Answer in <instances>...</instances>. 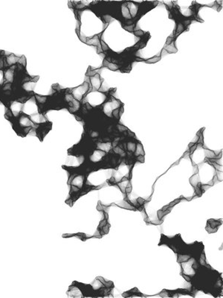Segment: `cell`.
Masks as SVG:
<instances>
[{"mask_svg": "<svg viewBox=\"0 0 223 298\" xmlns=\"http://www.w3.org/2000/svg\"><path fill=\"white\" fill-rule=\"evenodd\" d=\"M88 89V84L85 82L83 84V85H82L81 87H77V88L74 89L72 90V96L74 97V99H76L77 101H79L81 100L83 97V94L87 91Z\"/></svg>", "mask_w": 223, "mask_h": 298, "instance_id": "obj_1", "label": "cell"}, {"mask_svg": "<svg viewBox=\"0 0 223 298\" xmlns=\"http://www.w3.org/2000/svg\"><path fill=\"white\" fill-rule=\"evenodd\" d=\"M4 75L7 83H12L14 78V67L6 69Z\"/></svg>", "mask_w": 223, "mask_h": 298, "instance_id": "obj_2", "label": "cell"}, {"mask_svg": "<svg viewBox=\"0 0 223 298\" xmlns=\"http://www.w3.org/2000/svg\"><path fill=\"white\" fill-rule=\"evenodd\" d=\"M18 61H19V57H16L14 54H11L7 56L5 64L6 63L7 67H11L12 65H14L16 63H18Z\"/></svg>", "mask_w": 223, "mask_h": 298, "instance_id": "obj_3", "label": "cell"}, {"mask_svg": "<svg viewBox=\"0 0 223 298\" xmlns=\"http://www.w3.org/2000/svg\"><path fill=\"white\" fill-rule=\"evenodd\" d=\"M90 80H91V83H92V87H93L94 89H98L100 88L101 84V81L99 74H95V76L91 78Z\"/></svg>", "mask_w": 223, "mask_h": 298, "instance_id": "obj_4", "label": "cell"}, {"mask_svg": "<svg viewBox=\"0 0 223 298\" xmlns=\"http://www.w3.org/2000/svg\"><path fill=\"white\" fill-rule=\"evenodd\" d=\"M21 109H22V104H21L20 102H15L12 103L11 104V112H12V114L15 116H17V115H19Z\"/></svg>", "mask_w": 223, "mask_h": 298, "instance_id": "obj_5", "label": "cell"}, {"mask_svg": "<svg viewBox=\"0 0 223 298\" xmlns=\"http://www.w3.org/2000/svg\"><path fill=\"white\" fill-rule=\"evenodd\" d=\"M35 85H36V83L34 81H33L25 82V83H24V84H23V89H24L25 90L28 91V92H30V91H31V90L34 88Z\"/></svg>", "mask_w": 223, "mask_h": 298, "instance_id": "obj_6", "label": "cell"}, {"mask_svg": "<svg viewBox=\"0 0 223 298\" xmlns=\"http://www.w3.org/2000/svg\"><path fill=\"white\" fill-rule=\"evenodd\" d=\"M103 110H104V113H106V115H107L108 116H111V115H112L111 113L113 110L112 102H108L107 104H106V105L104 106Z\"/></svg>", "mask_w": 223, "mask_h": 298, "instance_id": "obj_7", "label": "cell"}, {"mask_svg": "<svg viewBox=\"0 0 223 298\" xmlns=\"http://www.w3.org/2000/svg\"><path fill=\"white\" fill-rule=\"evenodd\" d=\"M128 8H129V11L130 15H131V16L134 17V16H135V15L137 14V11H138V6H136V5L132 4V3H128Z\"/></svg>", "mask_w": 223, "mask_h": 298, "instance_id": "obj_8", "label": "cell"}, {"mask_svg": "<svg viewBox=\"0 0 223 298\" xmlns=\"http://www.w3.org/2000/svg\"><path fill=\"white\" fill-rule=\"evenodd\" d=\"M121 12L122 15H123V17H125V18H127V19H129V20L131 19L132 16H131V15H130V13H129L128 7L123 5L121 7Z\"/></svg>", "mask_w": 223, "mask_h": 298, "instance_id": "obj_9", "label": "cell"}, {"mask_svg": "<svg viewBox=\"0 0 223 298\" xmlns=\"http://www.w3.org/2000/svg\"><path fill=\"white\" fill-rule=\"evenodd\" d=\"M164 49H165L167 52H170V53H176V52H177V48H176V46H174L173 42L172 43H170V45H166V46H165V48H164Z\"/></svg>", "mask_w": 223, "mask_h": 298, "instance_id": "obj_10", "label": "cell"}, {"mask_svg": "<svg viewBox=\"0 0 223 298\" xmlns=\"http://www.w3.org/2000/svg\"><path fill=\"white\" fill-rule=\"evenodd\" d=\"M97 146H98L99 149H101L102 151H107V152L111 148V144L110 143H98Z\"/></svg>", "mask_w": 223, "mask_h": 298, "instance_id": "obj_11", "label": "cell"}, {"mask_svg": "<svg viewBox=\"0 0 223 298\" xmlns=\"http://www.w3.org/2000/svg\"><path fill=\"white\" fill-rule=\"evenodd\" d=\"M135 156H139V155L144 156V151H143V146H142L141 143H138V144L137 145V147L135 148Z\"/></svg>", "mask_w": 223, "mask_h": 298, "instance_id": "obj_12", "label": "cell"}, {"mask_svg": "<svg viewBox=\"0 0 223 298\" xmlns=\"http://www.w3.org/2000/svg\"><path fill=\"white\" fill-rule=\"evenodd\" d=\"M86 43L88 44V45H93V46H97V45L100 44V41L98 40V37L95 36L93 38H92V39L86 41Z\"/></svg>", "mask_w": 223, "mask_h": 298, "instance_id": "obj_13", "label": "cell"}, {"mask_svg": "<svg viewBox=\"0 0 223 298\" xmlns=\"http://www.w3.org/2000/svg\"><path fill=\"white\" fill-rule=\"evenodd\" d=\"M204 154L207 157H208L209 159H215L216 158V154L214 152H213L212 151H210L208 149H204Z\"/></svg>", "mask_w": 223, "mask_h": 298, "instance_id": "obj_14", "label": "cell"}, {"mask_svg": "<svg viewBox=\"0 0 223 298\" xmlns=\"http://www.w3.org/2000/svg\"><path fill=\"white\" fill-rule=\"evenodd\" d=\"M36 99H37V102H38L39 104H43L46 102L47 100V97L46 96H42V95H36L35 96Z\"/></svg>", "mask_w": 223, "mask_h": 298, "instance_id": "obj_15", "label": "cell"}, {"mask_svg": "<svg viewBox=\"0 0 223 298\" xmlns=\"http://www.w3.org/2000/svg\"><path fill=\"white\" fill-rule=\"evenodd\" d=\"M184 25L182 23H179L178 24V26H177V29H176V34H180L182 32L184 31Z\"/></svg>", "mask_w": 223, "mask_h": 298, "instance_id": "obj_16", "label": "cell"}, {"mask_svg": "<svg viewBox=\"0 0 223 298\" xmlns=\"http://www.w3.org/2000/svg\"><path fill=\"white\" fill-rule=\"evenodd\" d=\"M160 60H161V57H158V56H157V57H152V58L149 59V60H147L146 62H147V63H156V62L159 61Z\"/></svg>", "mask_w": 223, "mask_h": 298, "instance_id": "obj_17", "label": "cell"}, {"mask_svg": "<svg viewBox=\"0 0 223 298\" xmlns=\"http://www.w3.org/2000/svg\"><path fill=\"white\" fill-rule=\"evenodd\" d=\"M136 145L133 142H128L127 143V149L129 151H135Z\"/></svg>", "mask_w": 223, "mask_h": 298, "instance_id": "obj_18", "label": "cell"}, {"mask_svg": "<svg viewBox=\"0 0 223 298\" xmlns=\"http://www.w3.org/2000/svg\"><path fill=\"white\" fill-rule=\"evenodd\" d=\"M108 68L109 69H111V70H113V71H115V70H117L118 69V67L116 65V64H115V63H109L108 65Z\"/></svg>", "mask_w": 223, "mask_h": 298, "instance_id": "obj_19", "label": "cell"}, {"mask_svg": "<svg viewBox=\"0 0 223 298\" xmlns=\"http://www.w3.org/2000/svg\"><path fill=\"white\" fill-rule=\"evenodd\" d=\"M210 163H211V164H213V165L214 166V168L216 169V171H222V165H219V164H216V163H213V162H210Z\"/></svg>", "mask_w": 223, "mask_h": 298, "instance_id": "obj_20", "label": "cell"}, {"mask_svg": "<svg viewBox=\"0 0 223 298\" xmlns=\"http://www.w3.org/2000/svg\"><path fill=\"white\" fill-rule=\"evenodd\" d=\"M112 115H113V116H114L115 118L118 119V117H119V109L118 108L115 109L114 110H112Z\"/></svg>", "mask_w": 223, "mask_h": 298, "instance_id": "obj_21", "label": "cell"}, {"mask_svg": "<svg viewBox=\"0 0 223 298\" xmlns=\"http://www.w3.org/2000/svg\"><path fill=\"white\" fill-rule=\"evenodd\" d=\"M206 230L208 231V233H216V231H217V227H215V228H213V227H210L209 225H208V227H206Z\"/></svg>", "mask_w": 223, "mask_h": 298, "instance_id": "obj_22", "label": "cell"}, {"mask_svg": "<svg viewBox=\"0 0 223 298\" xmlns=\"http://www.w3.org/2000/svg\"><path fill=\"white\" fill-rule=\"evenodd\" d=\"M109 227H110V225L107 223L106 225H104V226L102 227V230L104 232V233H107L109 232Z\"/></svg>", "mask_w": 223, "mask_h": 298, "instance_id": "obj_23", "label": "cell"}, {"mask_svg": "<svg viewBox=\"0 0 223 298\" xmlns=\"http://www.w3.org/2000/svg\"><path fill=\"white\" fill-rule=\"evenodd\" d=\"M103 20H105V22H107V23H109L110 21L112 20V16H109V15H104V16H103Z\"/></svg>", "mask_w": 223, "mask_h": 298, "instance_id": "obj_24", "label": "cell"}, {"mask_svg": "<svg viewBox=\"0 0 223 298\" xmlns=\"http://www.w3.org/2000/svg\"><path fill=\"white\" fill-rule=\"evenodd\" d=\"M217 173H216V177L219 180H222V171H216Z\"/></svg>", "mask_w": 223, "mask_h": 298, "instance_id": "obj_25", "label": "cell"}, {"mask_svg": "<svg viewBox=\"0 0 223 298\" xmlns=\"http://www.w3.org/2000/svg\"><path fill=\"white\" fill-rule=\"evenodd\" d=\"M101 48L102 50H103V51H106V50H108V46L103 42V41H101Z\"/></svg>", "mask_w": 223, "mask_h": 298, "instance_id": "obj_26", "label": "cell"}, {"mask_svg": "<svg viewBox=\"0 0 223 298\" xmlns=\"http://www.w3.org/2000/svg\"><path fill=\"white\" fill-rule=\"evenodd\" d=\"M134 27H135L134 25H130V26H125V29L129 31H132L134 30Z\"/></svg>", "mask_w": 223, "mask_h": 298, "instance_id": "obj_27", "label": "cell"}, {"mask_svg": "<svg viewBox=\"0 0 223 298\" xmlns=\"http://www.w3.org/2000/svg\"><path fill=\"white\" fill-rule=\"evenodd\" d=\"M117 127H118V128L120 130H121V131H123V130H127V128L126 127L123 126V125H117Z\"/></svg>", "mask_w": 223, "mask_h": 298, "instance_id": "obj_28", "label": "cell"}, {"mask_svg": "<svg viewBox=\"0 0 223 298\" xmlns=\"http://www.w3.org/2000/svg\"><path fill=\"white\" fill-rule=\"evenodd\" d=\"M135 34L136 35V36H138V37H140V36L144 35V32L142 31L141 30H138L137 31H135Z\"/></svg>", "mask_w": 223, "mask_h": 298, "instance_id": "obj_29", "label": "cell"}, {"mask_svg": "<svg viewBox=\"0 0 223 298\" xmlns=\"http://www.w3.org/2000/svg\"><path fill=\"white\" fill-rule=\"evenodd\" d=\"M173 37H167V45H170V43H172L173 41Z\"/></svg>", "mask_w": 223, "mask_h": 298, "instance_id": "obj_30", "label": "cell"}, {"mask_svg": "<svg viewBox=\"0 0 223 298\" xmlns=\"http://www.w3.org/2000/svg\"><path fill=\"white\" fill-rule=\"evenodd\" d=\"M137 160H138V161H140V162H144V156H142V155H139V156H138V157H137Z\"/></svg>", "mask_w": 223, "mask_h": 298, "instance_id": "obj_31", "label": "cell"}, {"mask_svg": "<svg viewBox=\"0 0 223 298\" xmlns=\"http://www.w3.org/2000/svg\"><path fill=\"white\" fill-rule=\"evenodd\" d=\"M196 147H197V145H196V144H194L192 147H190V152H191V153L193 152V151H195V149L196 148Z\"/></svg>", "mask_w": 223, "mask_h": 298, "instance_id": "obj_32", "label": "cell"}, {"mask_svg": "<svg viewBox=\"0 0 223 298\" xmlns=\"http://www.w3.org/2000/svg\"><path fill=\"white\" fill-rule=\"evenodd\" d=\"M109 61H107V60H104L103 61V66H104V67H108L109 65Z\"/></svg>", "mask_w": 223, "mask_h": 298, "instance_id": "obj_33", "label": "cell"}, {"mask_svg": "<svg viewBox=\"0 0 223 298\" xmlns=\"http://www.w3.org/2000/svg\"><path fill=\"white\" fill-rule=\"evenodd\" d=\"M97 210H99V211H103V206L101 205V203H98V206H97Z\"/></svg>", "mask_w": 223, "mask_h": 298, "instance_id": "obj_34", "label": "cell"}, {"mask_svg": "<svg viewBox=\"0 0 223 298\" xmlns=\"http://www.w3.org/2000/svg\"><path fill=\"white\" fill-rule=\"evenodd\" d=\"M190 22V20H188V21H184V24L185 25H188Z\"/></svg>", "mask_w": 223, "mask_h": 298, "instance_id": "obj_35", "label": "cell"}]
</instances>
